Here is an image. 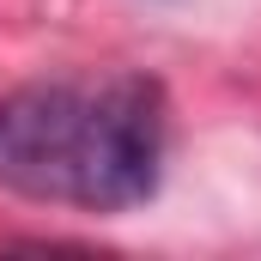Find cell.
Here are the masks:
<instances>
[{
  "label": "cell",
  "mask_w": 261,
  "mask_h": 261,
  "mask_svg": "<svg viewBox=\"0 0 261 261\" xmlns=\"http://www.w3.org/2000/svg\"><path fill=\"white\" fill-rule=\"evenodd\" d=\"M170 110L146 73H67L0 97V189L73 206L128 213L158 195Z\"/></svg>",
  "instance_id": "1"
}]
</instances>
